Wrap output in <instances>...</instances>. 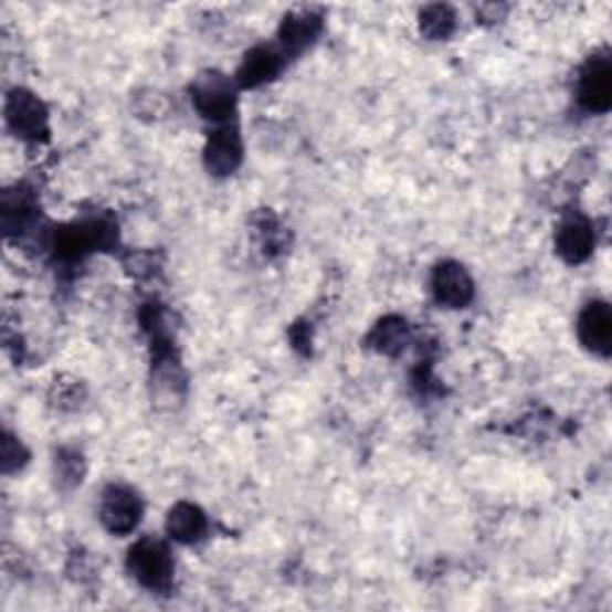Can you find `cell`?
I'll return each mask as SVG.
<instances>
[{
    "label": "cell",
    "mask_w": 612,
    "mask_h": 612,
    "mask_svg": "<svg viewBox=\"0 0 612 612\" xmlns=\"http://www.w3.org/2000/svg\"><path fill=\"white\" fill-rule=\"evenodd\" d=\"M127 567L133 577L147 589H168L172 581V560L168 548L154 541V538H144L133 550H129Z\"/></svg>",
    "instance_id": "obj_1"
},
{
    "label": "cell",
    "mask_w": 612,
    "mask_h": 612,
    "mask_svg": "<svg viewBox=\"0 0 612 612\" xmlns=\"http://www.w3.org/2000/svg\"><path fill=\"white\" fill-rule=\"evenodd\" d=\"M6 120L12 133L22 139L39 141L49 137V110L32 92H10L6 101Z\"/></svg>",
    "instance_id": "obj_2"
},
{
    "label": "cell",
    "mask_w": 612,
    "mask_h": 612,
    "mask_svg": "<svg viewBox=\"0 0 612 612\" xmlns=\"http://www.w3.org/2000/svg\"><path fill=\"white\" fill-rule=\"evenodd\" d=\"M197 110L207 120L223 123L235 110V86L221 72H203L192 84Z\"/></svg>",
    "instance_id": "obj_3"
},
{
    "label": "cell",
    "mask_w": 612,
    "mask_h": 612,
    "mask_svg": "<svg viewBox=\"0 0 612 612\" xmlns=\"http://www.w3.org/2000/svg\"><path fill=\"white\" fill-rule=\"evenodd\" d=\"M139 519L141 500L137 498V493L127 486H108L104 500H101V521H104V527L115 536H123L135 531Z\"/></svg>",
    "instance_id": "obj_4"
},
{
    "label": "cell",
    "mask_w": 612,
    "mask_h": 612,
    "mask_svg": "<svg viewBox=\"0 0 612 612\" xmlns=\"http://www.w3.org/2000/svg\"><path fill=\"white\" fill-rule=\"evenodd\" d=\"M579 104L591 113L612 106V65L608 57H591L579 75Z\"/></svg>",
    "instance_id": "obj_5"
},
{
    "label": "cell",
    "mask_w": 612,
    "mask_h": 612,
    "mask_svg": "<svg viewBox=\"0 0 612 612\" xmlns=\"http://www.w3.org/2000/svg\"><path fill=\"white\" fill-rule=\"evenodd\" d=\"M433 295L450 309H462V306L474 299V281L464 266L447 261L433 273Z\"/></svg>",
    "instance_id": "obj_6"
},
{
    "label": "cell",
    "mask_w": 612,
    "mask_h": 612,
    "mask_svg": "<svg viewBox=\"0 0 612 612\" xmlns=\"http://www.w3.org/2000/svg\"><path fill=\"white\" fill-rule=\"evenodd\" d=\"M595 232L584 215H570L560 223L556 235V250L567 264H584L593 254Z\"/></svg>",
    "instance_id": "obj_7"
},
{
    "label": "cell",
    "mask_w": 612,
    "mask_h": 612,
    "mask_svg": "<svg viewBox=\"0 0 612 612\" xmlns=\"http://www.w3.org/2000/svg\"><path fill=\"white\" fill-rule=\"evenodd\" d=\"M579 340L593 355L608 357L612 349V312L605 302H591L579 316Z\"/></svg>",
    "instance_id": "obj_8"
},
{
    "label": "cell",
    "mask_w": 612,
    "mask_h": 612,
    "mask_svg": "<svg viewBox=\"0 0 612 612\" xmlns=\"http://www.w3.org/2000/svg\"><path fill=\"white\" fill-rule=\"evenodd\" d=\"M203 163H207L209 172L223 178V175H232L242 163V137L238 127H221L218 133L211 135L203 149Z\"/></svg>",
    "instance_id": "obj_9"
},
{
    "label": "cell",
    "mask_w": 612,
    "mask_h": 612,
    "mask_svg": "<svg viewBox=\"0 0 612 612\" xmlns=\"http://www.w3.org/2000/svg\"><path fill=\"white\" fill-rule=\"evenodd\" d=\"M283 70V53L273 46H256L244 55V61L238 70V84L244 89H256L278 77Z\"/></svg>",
    "instance_id": "obj_10"
},
{
    "label": "cell",
    "mask_w": 612,
    "mask_h": 612,
    "mask_svg": "<svg viewBox=\"0 0 612 612\" xmlns=\"http://www.w3.org/2000/svg\"><path fill=\"white\" fill-rule=\"evenodd\" d=\"M320 29H324V20H320V14H316L312 10L289 12L281 27L283 51L289 55L302 53L306 46H312V43L316 41Z\"/></svg>",
    "instance_id": "obj_11"
},
{
    "label": "cell",
    "mask_w": 612,
    "mask_h": 612,
    "mask_svg": "<svg viewBox=\"0 0 612 612\" xmlns=\"http://www.w3.org/2000/svg\"><path fill=\"white\" fill-rule=\"evenodd\" d=\"M166 529L175 538V541L197 544L203 536V531H207V517H203V513L197 505L178 503L168 513Z\"/></svg>",
    "instance_id": "obj_12"
},
{
    "label": "cell",
    "mask_w": 612,
    "mask_h": 612,
    "mask_svg": "<svg viewBox=\"0 0 612 612\" xmlns=\"http://www.w3.org/2000/svg\"><path fill=\"white\" fill-rule=\"evenodd\" d=\"M407 340H410V328H407L404 320L398 316L383 318L369 338L371 347L378 349L381 355H398L400 349H404Z\"/></svg>",
    "instance_id": "obj_13"
},
{
    "label": "cell",
    "mask_w": 612,
    "mask_h": 612,
    "mask_svg": "<svg viewBox=\"0 0 612 612\" xmlns=\"http://www.w3.org/2000/svg\"><path fill=\"white\" fill-rule=\"evenodd\" d=\"M419 27L421 32H424L429 39H447L450 34L455 32L457 27V18L453 8L447 6H429L424 8V12L419 14Z\"/></svg>",
    "instance_id": "obj_14"
},
{
    "label": "cell",
    "mask_w": 612,
    "mask_h": 612,
    "mask_svg": "<svg viewBox=\"0 0 612 612\" xmlns=\"http://www.w3.org/2000/svg\"><path fill=\"white\" fill-rule=\"evenodd\" d=\"M55 472L63 484L67 481L70 486H75L84 476V462L77 453H61V460L55 462Z\"/></svg>",
    "instance_id": "obj_15"
},
{
    "label": "cell",
    "mask_w": 612,
    "mask_h": 612,
    "mask_svg": "<svg viewBox=\"0 0 612 612\" xmlns=\"http://www.w3.org/2000/svg\"><path fill=\"white\" fill-rule=\"evenodd\" d=\"M24 447L20 443H14L12 435H8V439L3 441V469L6 472H12V469H18V466L24 464Z\"/></svg>",
    "instance_id": "obj_16"
}]
</instances>
